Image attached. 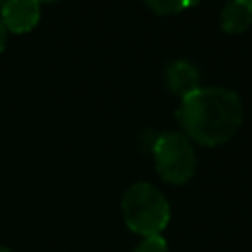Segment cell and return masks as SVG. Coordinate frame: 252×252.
Returning <instances> with one entry per match:
<instances>
[{"label":"cell","mask_w":252,"mask_h":252,"mask_svg":"<svg viewBox=\"0 0 252 252\" xmlns=\"http://www.w3.org/2000/svg\"><path fill=\"white\" fill-rule=\"evenodd\" d=\"M181 130L203 146L228 142L242 122V100L232 89L199 87L177 106Z\"/></svg>","instance_id":"cell-1"},{"label":"cell","mask_w":252,"mask_h":252,"mask_svg":"<svg viewBox=\"0 0 252 252\" xmlns=\"http://www.w3.org/2000/svg\"><path fill=\"white\" fill-rule=\"evenodd\" d=\"M122 217L126 226L146 236H158L169 222V203L163 193L150 183H134L122 197Z\"/></svg>","instance_id":"cell-2"},{"label":"cell","mask_w":252,"mask_h":252,"mask_svg":"<svg viewBox=\"0 0 252 252\" xmlns=\"http://www.w3.org/2000/svg\"><path fill=\"white\" fill-rule=\"evenodd\" d=\"M156 169L167 183L179 185L193 177L197 167V156L187 136L179 132L159 134L152 146Z\"/></svg>","instance_id":"cell-3"},{"label":"cell","mask_w":252,"mask_h":252,"mask_svg":"<svg viewBox=\"0 0 252 252\" xmlns=\"http://www.w3.org/2000/svg\"><path fill=\"white\" fill-rule=\"evenodd\" d=\"M0 20L6 30L14 33L30 32L39 22V2L35 0H8L0 8Z\"/></svg>","instance_id":"cell-4"},{"label":"cell","mask_w":252,"mask_h":252,"mask_svg":"<svg viewBox=\"0 0 252 252\" xmlns=\"http://www.w3.org/2000/svg\"><path fill=\"white\" fill-rule=\"evenodd\" d=\"M163 81L171 93H175L183 98L199 89V69L191 61L177 59L165 67Z\"/></svg>","instance_id":"cell-5"},{"label":"cell","mask_w":252,"mask_h":252,"mask_svg":"<svg viewBox=\"0 0 252 252\" xmlns=\"http://www.w3.org/2000/svg\"><path fill=\"white\" fill-rule=\"evenodd\" d=\"M252 22L250 0H228L220 10V28L228 33L244 32Z\"/></svg>","instance_id":"cell-6"},{"label":"cell","mask_w":252,"mask_h":252,"mask_svg":"<svg viewBox=\"0 0 252 252\" xmlns=\"http://www.w3.org/2000/svg\"><path fill=\"white\" fill-rule=\"evenodd\" d=\"M156 14H175L189 6L193 0H144Z\"/></svg>","instance_id":"cell-7"},{"label":"cell","mask_w":252,"mask_h":252,"mask_svg":"<svg viewBox=\"0 0 252 252\" xmlns=\"http://www.w3.org/2000/svg\"><path fill=\"white\" fill-rule=\"evenodd\" d=\"M132 252H167V242L159 234L158 236H146L142 242H138V246Z\"/></svg>","instance_id":"cell-8"},{"label":"cell","mask_w":252,"mask_h":252,"mask_svg":"<svg viewBox=\"0 0 252 252\" xmlns=\"http://www.w3.org/2000/svg\"><path fill=\"white\" fill-rule=\"evenodd\" d=\"M4 45H6V28H4V24L0 20V51L4 49Z\"/></svg>","instance_id":"cell-9"},{"label":"cell","mask_w":252,"mask_h":252,"mask_svg":"<svg viewBox=\"0 0 252 252\" xmlns=\"http://www.w3.org/2000/svg\"><path fill=\"white\" fill-rule=\"evenodd\" d=\"M0 252H12L10 248H4V246H0Z\"/></svg>","instance_id":"cell-10"},{"label":"cell","mask_w":252,"mask_h":252,"mask_svg":"<svg viewBox=\"0 0 252 252\" xmlns=\"http://www.w3.org/2000/svg\"><path fill=\"white\" fill-rule=\"evenodd\" d=\"M35 2H53V0H35Z\"/></svg>","instance_id":"cell-11"},{"label":"cell","mask_w":252,"mask_h":252,"mask_svg":"<svg viewBox=\"0 0 252 252\" xmlns=\"http://www.w3.org/2000/svg\"><path fill=\"white\" fill-rule=\"evenodd\" d=\"M250 2H252V0H250Z\"/></svg>","instance_id":"cell-12"}]
</instances>
